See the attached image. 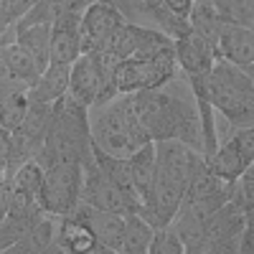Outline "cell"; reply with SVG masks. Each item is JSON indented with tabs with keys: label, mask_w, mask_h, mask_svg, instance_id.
<instances>
[{
	"label": "cell",
	"mask_w": 254,
	"mask_h": 254,
	"mask_svg": "<svg viewBox=\"0 0 254 254\" xmlns=\"http://www.w3.org/2000/svg\"><path fill=\"white\" fill-rule=\"evenodd\" d=\"M132 107L140 125L147 130L150 140H168L178 137L186 145L203 150V132L198 110H193L186 99L160 89H142L130 94Z\"/></svg>",
	"instance_id": "cell-1"
},
{
	"label": "cell",
	"mask_w": 254,
	"mask_h": 254,
	"mask_svg": "<svg viewBox=\"0 0 254 254\" xmlns=\"http://www.w3.org/2000/svg\"><path fill=\"white\" fill-rule=\"evenodd\" d=\"M89 153H92L89 110L66 92L59 102H54V117L36 160L46 171L56 163H81Z\"/></svg>",
	"instance_id": "cell-2"
},
{
	"label": "cell",
	"mask_w": 254,
	"mask_h": 254,
	"mask_svg": "<svg viewBox=\"0 0 254 254\" xmlns=\"http://www.w3.org/2000/svg\"><path fill=\"white\" fill-rule=\"evenodd\" d=\"M97 110L99 115L92 125V140L104 153L117 158H130L137 147L150 142V135L135 115L130 94H120Z\"/></svg>",
	"instance_id": "cell-3"
},
{
	"label": "cell",
	"mask_w": 254,
	"mask_h": 254,
	"mask_svg": "<svg viewBox=\"0 0 254 254\" xmlns=\"http://www.w3.org/2000/svg\"><path fill=\"white\" fill-rule=\"evenodd\" d=\"M208 99L231 125H254V81L247 69L221 56H216V64L208 74Z\"/></svg>",
	"instance_id": "cell-4"
},
{
	"label": "cell",
	"mask_w": 254,
	"mask_h": 254,
	"mask_svg": "<svg viewBox=\"0 0 254 254\" xmlns=\"http://www.w3.org/2000/svg\"><path fill=\"white\" fill-rule=\"evenodd\" d=\"M81 188H84L81 163H56V165L46 168L38 203L46 214H51L56 219L74 214V208L81 203Z\"/></svg>",
	"instance_id": "cell-5"
},
{
	"label": "cell",
	"mask_w": 254,
	"mask_h": 254,
	"mask_svg": "<svg viewBox=\"0 0 254 254\" xmlns=\"http://www.w3.org/2000/svg\"><path fill=\"white\" fill-rule=\"evenodd\" d=\"M247 229L244 219V206L239 201H226L219 211L208 216L206 221V242L201 254H226V252H239V239Z\"/></svg>",
	"instance_id": "cell-6"
},
{
	"label": "cell",
	"mask_w": 254,
	"mask_h": 254,
	"mask_svg": "<svg viewBox=\"0 0 254 254\" xmlns=\"http://www.w3.org/2000/svg\"><path fill=\"white\" fill-rule=\"evenodd\" d=\"M84 168V188H81V201L89 203L102 211H115V214H140V208L127 198L122 190L99 171V165L94 163V155L89 153L81 160Z\"/></svg>",
	"instance_id": "cell-7"
},
{
	"label": "cell",
	"mask_w": 254,
	"mask_h": 254,
	"mask_svg": "<svg viewBox=\"0 0 254 254\" xmlns=\"http://www.w3.org/2000/svg\"><path fill=\"white\" fill-rule=\"evenodd\" d=\"M155 153H158V176L176 183V186H181L183 190H186L190 176L206 163L201 150L186 145L178 137L155 140Z\"/></svg>",
	"instance_id": "cell-8"
},
{
	"label": "cell",
	"mask_w": 254,
	"mask_h": 254,
	"mask_svg": "<svg viewBox=\"0 0 254 254\" xmlns=\"http://www.w3.org/2000/svg\"><path fill=\"white\" fill-rule=\"evenodd\" d=\"M125 23L120 8L110 3H89L81 18V54H97L110 46V38Z\"/></svg>",
	"instance_id": "cell-9"
},
{
	"label": "cell",
	"mask_w": 254,
	"mask_h": 254,
	"mask_svg": "<svg viewBox=\"0 0 254 254\" xmlns=\"http://www.w3.org/2000/svg\"><path fill=\"white\" fill-rule=\"evenodd\" d=\"M74 214L81 216L84 221L89 224V229L94 231V237L99 242V252H115L122 254V237H125V214H115V211H102L94 208L89 203H79L74 208Z\"/></svg>",
	"instance_id": "cell-10"
},
{
	"label": "cell",
	"mask_w": 254,
	"mask_h": 254,
	"mask_svg": "<svg viewBox=\"0 0 254 254\" xmlns=\"http://www.w3.org/2000/svg\"><path fill=\"white\" fill-rule=\"evenodd\" d=\"M176 59L181 71H186V76H208L211 69L216 64V49L208 44L203 36H198L196 31H190L183 38H176Z\"/></svg>",
	"instance_id": "cell-11"
},
{
	"label": "cell",
	"mask_w": 254,
	"mask_h": 254,
	"mask_svg": "<svg viewBox=\"0 0 254 254\" xmlns=\"http://www.w3.org/2000/svg\"><path fill=\"white\" fill-rule=\"evenodd\" d=\"M165 79L150 59H122L115 71V87L120 94H135L142 89H160Z\"/></svg>",
	"instance_id": "cell-12"
},
{
	"label": "cell",
	"mask_w": 254,
	"mask_h": 254,
	"mask_svg": "<svg viewBox=\"0 0 254 254\" xmlns=\"http://www.w3.org/2000/svg\"><path fill=\"white\" fill-rule=\"evenodd\" d=\"M183 198H186V190L181 186H176V183H171V181H165V178L158 176L155 188H153V196H150V201L142 206L140 216H145L155 229L158 226H168L176 219Z\"/></svg>",
	"instance_id": "cell-13"
},
{
	"label": "cell",
	"mask_w": 254,
	"mask_h": 254,
	"mask_svg": "<svg viewBox=\"0 0 254 254\" xmlns=\"http://www.w3.org/2000/svg\"><path fill=\"white\" fill-rule=\"evenodd\" d=\"M216 54L237 66L247 69L254 64V28L242 26V23H224Z\"/></svg>",
	"instance_id": "cell-14"
},
{
	"label": "cell",
	"mask_w": 254,
	"mask_h": 254,
	"mask_svg": "<svg viewBox=\"0 0 254 254\" xmlns=\"http://www.w3.org/2000/svg\"><path fill=\"white\" fill-rule=\"evenodd\" d=\"M56 249L69 252V254H92V252H99V242L81 216L66 214V216H59Z\"/></svg>",
	"instance_id": "cell-15"
},
{
	"label": "cell",
	"mask_w": 254,
	"mask_h": 254,
	"mask_svg": "<svg viewBox=\"0 0 254 254\" xmlns=\"http://www.w3.org/2000/svg\"><path fill=\"white\" fill-rule=\"evenodd\" d=\"M99 89H102V81H99V69H97V61L92 54H81L74 64H71V76H69V94L84 104L87 110H92L97 99H99Z\"/></svg>",
	"instance_id": "cell-16"
},
{
	"label": "cell",
	"mask_w": 254,
	"mask_h": 254,
	"mask_svg": "<svg viewBox=\"0 0 254 254\" xmlns=\"http://www.w3.org/2000/svg\"><path fill=\"white\" fill-rule=\"evenodd\" d=\"M92 155H94V163L99 165V171L107 176V178L122 190V193L142 211V198H140L137 188H135L132 171H130V158H117V155L104 153L99 145H94V140H92Z\"/></svg>",
	"instance_id": "cell-17"
},
{
	"label": "cell",
	"mask_w": 254,
	"mask_h": 254,
	"mask_svg": "<svg viewBox=\"0 0 254 254\" xmlns=\"http://www.w3.org/2000/svg\"><path fill=\"white\" fill-rule=\"evenodd\" d=\"M130 171H132V181H135V188L142 198V206L150 201L153 196V188H155V181H158V153H155V140L145 142L142 147L130 155Z\"/></svg>",
	"instance_id": "cell-18"
},
{
	"label": "cell",
	"mask_w": 254,
	"mask_h": 254,
	"mask_svg": "<svg viewBox=\"0 0 254 254\" xmlns=\"http://www.w3.org/2000/svg\"><path fill=\"white\" fill-rule=\"evenodd\" d=\"M69 76H71V64H49L36 79V84L28 89L31 99L54 104L69 92Z\"/></svg>",
	"instance_id": "cell-19"
},
{
	"label": "cell",
	"mask_w": 254,
	"mask_h": 254,
	"mask_svg": "<svg viewBox=\"0 0 254 254\" xmlns=\"http://www.w3.org/2000/svg\"><path fill=\"white\" fill-rule=\"evenodd\" d=\"M171 226L181 237V242L186 247V254H201L203 242H206V219H201L186 203H181V208H178L176 219L171 221Z\"/></svg>",
	"instance_id": "cell-20"
},
{
	"label": "cell",
	"mask_w": 254,
	"mask_h": 254,
	"mask_svg": "<svg viewBox=\"0 0 254 254\" xmlns=\"http://www.w3.org/2000/svg\"><path fill=\"white\" fill-rule=\"evenodd\" d=\"M56 226H59V221H54L51 214H46L31 229V234L26 239L15 242L8 249V254H23V252H28V254H46V252H59L56 249Z\"/></svg>",
	"instance_id": "cell-21"
},
{
	"label": "cell",
	"mask_w": 254,
	"mask_h": 254,
	"mask_svg": "<svg viewBox=\"0 0 254 254\" xmlns=\"http://www.w3.org/2000/svg\"><path fill=\"white\" fill-rule=\"evenodd\" d=\"M206 163H208L211 171H214L221 181H226V183H234V181L247 171V163H244V158H242V153H239V145H237L234 137L226 140V142H221V145L216 147V153L211 155Z\"/></svg>",
	"instance_id": "cell-22"
},
{
	"label": "cell",
	"mask_w": 254,
	"mask_h": 254,
	"mask_svg": "<svg viewBox=\"0 0 254 254\" xmlns=\"http://www.w3.org/2000/svg\"><path fill=\"white\" fill-rule=\"evenodd\" d=\"M13 31H15V28H13ZM15 41L38 61L41 69H46L49 64H51V26L36 23V26L18 28V31H15Z\"/></svg>",
	"instance_id": "cell-23"
},
{
	"label": "cell",
	"mask_w": 254,
	"mask_h": 254,
	"mask_svg": "<svg viewBox=\"0 0 254 254\" xmlns=\"http://www.w3.org/2000/svg\"><path fill=\"white\" fill-rule=\"evenodd\" d=\"M155 234V226L140 214H127L125 219V237H122V254H147Z\"/></svg>",
	"instance_id": "cell-24"
},
{
	"label": "cell",
	"mask_w": 254,
	"mask_h": 254,
	"mask_svg": "<svg viewBox=\"0 0 254 254\" xmlns=\"http://www.w3.org/2000/svg\"><path fill=\"white\" fill-rule=\"evenodd\" d=\"M188 20H190V28H193L198 36H203L208 44L216 49L219 36H221V28H224L226 20L216 13L214 3H203V0H196V5H193V10H190Z\"/></svg>",
	"instance_id": "cell-25"
},
{
	"label": "cell",
	"mask_w": 254,
	"mask_h": 254,
	"mask_svg": "<svg viewBox=\"0 0 254 254\" xmlns=\"http://www.w3.org/2000/svg\"><path fill=\"white\" fill-rule=\"evenodd\" d=\"M3 51H5V59H8V66H10V71H13V79H18V81H23V84H28V87H33L36 84V79L41 76V69L38 66V61L18 44V41L13 38L8 46H3Z\"/></svg>",
	"instance_id": "cell-26"
},
{
	"label": "cell",
	"mask_w": 254,
	"mask_h": 254,
	"mask_svg": "<svg viewBox=\"0 0 254 254\" xmlns=\"http://www.w3.org/2000/svg\"><path fill=\"white\" fill-rule=\"evenodd\" d=\"M31 97V94H28ZM51 117H54V104H46V102H38V99H31L28 104V112H26V120L18 130L28 132L31 137L36 140H46V132H49V125H51Z\"/></svg>",
	"instance_id": "cell-27"
},
{
	"label": "cell",
	"mask_w": 254,
	"mask_h": 254,
	"mask_svg": "<svg viewBox=\"0 0 254 254\" xmlns=\"http://www.w3.org/2000/svg\"><path fill=\"white\" fill-rule=\"evenodd\" d=\"M69 3V0H66ZM66 3L64 0H36L33 8L13 23V28H26V26H36V23H46V26H54L56 23V18L66 10Z\"/></svg>",
	"instance_id": "cell-28"
},
{
	"label": "cell",
	"mask_w": 254,
	"mask_h": 254,
	"mask_svg": "<svg viewBox=\"0 0 254 254\" xmlns=\"http://www.w3.org/2000/svg\"><path fill=\"white\" fill-rule=\"evenodd\" d=\"M226 181H221L214 171L208 168V163H203L198 171L190 176L188 186H186V201H201L206 196H211L214 190H219Z\"/></svg>",
	"instance_id": "cell-29"
},
{
	"label": "cell",
	"mask_w": 254,
	"mask_h": 254,
	"mask_svg": "<svg viewBox=\"0 0 254 254\" xmlns=\"http://www.w3.org/2000/svg\"><path fill=\"white\" fill-rule=\"evenodd\" d=\"M31 89V87H28ZM28 89L23 92H15L3 107H0V125L5 127V130L15 132L20 125L26 120V112H28V104H31V97H28Z\"/></svg>",
	"instance_id": "cell-30"
},
{
	"label": "cell",
	"mask_w": 254,
	"mask_h": 254,
	"mask_svg": "<svg viewBox=\"0 0 254 254\" xmlns=\"http://www.w3.org/2000/svg\"><path fill=\"white\" fill-rule=\"evenodd\" d=\"M44 176H46V171L38 165V160H26L23 165L15 168V173L10 176V181H13L15 188L28 190V193H33L38 198L41 186H44Z\"/></svg>",
	"instance_id": "cell-31"
},
{
	"label": "cell",
	"mask_w": 254,
	"mask_h": 254,
	"mask_svg": "<svg viewBox=\"0 0 254 254\" xmlns=\"http://www.w3.org/2000/svg\"><path fill=\"white\" fill-rule=\"evenodd\" d=\"M147 254H186V247H183L181 237L176 234V229L168 224V226H158L155 229Z\"/></svg>",
	"instance_id": "cell-32"
},
{
	"label": "cell",
	"mask_w": 254,
	"mask_h": 254,
	"mask_svg": "<svg viewBox=\"0 0 254 254\" xmlns=\"http://www.w3.org/2000/svg\"><path fill=\"white\" fill-rule=\"evenodd\" d=\"M112 54H117L120 59H132L137 51V38H135V23L125 20V23L115 31V36L110 38V46Z\"/></svg>",
	"instance_id": "cell-33"
},
{
	"label": "cell",
	"mask_w": 254,
	"mask_h": 254,
	"mask_svg": "<svg viewBox=\"0 0 254 254\" xmlns=\"http://www.w3.org/2000/svg\"><path fill=\"white\" fill-rule=\"evenodd\" d=\"M237 145H239V153L247 163V168L254 163V125H247V127H239L237 135H234Z\"/></svg>",
	"instance_id": "cell-34"
},
{
	"label": "cell",
	"mask_w": 254,
	"mask_h": 254,
	"mask_svg": "<svg viewBox=\"0 0 254 254\" xmlns=\"http://www.w3.org/2000/svg\"><path fill=\"white\" fill-rule=\"evenodd\" d=\"M10 158H13V132L0 125V168H5V173L10 168Z\"/></svg>",
	"instance_id": "cell-35"
},
{
	"label": "cell",
	"mask_w": 254,
	"mask_h": 254,
	"mask_svg": "<svg viewBox=\"0 0 254 254\" xmlns=\"http://www.w3.org/2000/svg\"><path fill=\"white\" fill-rule=\"evenodd\" d=\"M3 3H5V13L10 18V23H15V20H20L33 8L36 0H3Z\"/></svg>",
	"instance_id": "cell-36"
},
{
	"label": "cell",
	"mask_w": 254,
	"mask_h": 254,
	"mask_svg": "<svg viewBox=\"0 0 254 254\" xmlns=\"http://www.w3.org/2000/svg\"><path fill=\"white\" fill-rule=\"evenodd\" d=\"M23 89H28V84H23V81H18V79H8V81H0V107L15 94V92H23Z\"/></svg>",
	"instance_id": "cell-37"
},
{
	"label": "cell",
	"mask_w": 254,
	"mask_h": 254,
	"mask_svg": "<svg viewBox=\"0 0 254 254\" xmlns=\"http://www.w3.org/2000/svg\"><path fill=\"white\" fill-rule=\"evenodd\" d=\"M165 3V8L168 10H173L176 15H190V10H193V5H196V0H163Z\"/></svg>",
	"instance_id": "cell-38"
},
{
	"label": "cell",
	"mask_w": 254,
	"mask_h": 254,
	"mask_svg": "<svg viewBox=\"0 0 254 254\" xmlns=\"http://www.w3.org/2000/svg\"><path fill=\"white\" fill-rule=\"evenodd\" d=\"M239 252L242 254H254V229L252 226L244 229V234L239 239Z\"/></svg>",
	"instance_id": "cell-39"
},
{
	"label": "cell",
	"mask_w": 254,
	"mask_h": 254,
	"mask_svg": "<svg viewBox=\"0 0 254 254\" xmlns=\"http://www.w3.org/2000/svg\"><path fill=\"white\" fill-rule=\"evenodd\" d=\"M8 79H13V71H10V66H8L5 51L0 49V81H8Z\"/></svg>",
	"instance_id": "cell-40"
},
{
	"label": "cell",
	"mask_w": 254,
	"mask_h": 254,
	"mask_svg": "<svg viewBox=\"0 0 254 254\" xmlns=\"http://www.w3.org/2000/svg\"><path fill=\"white\" fill-rule=\"evenodd\" d=\"M10 26H13V23H10V18H8V13H5V3L0 0V36H3Z\"/></svg>",
	"instance_id": "cell-41"
},
{
	"label": "cell",
	"mask_w": 254,
	"mask_h": 254,
	"mask_svg": "<svg viewBox=\"0 0 254 254\" xmlns=\"http://www.w3.org/2000/svg\"><path fill=\"white\" fill-rule=\"evenodd\" d=\"M244 219H247V226L254 229V203H247L244 206Z\"/></svg>",
	"instance_id": "cell-42"
},
{
	"label": "cell",
	"mask_w": 254,
	"mask_h": 254,
	"mask_svg": "<svg viewBox=\"0 0 254 254\" xmlns=\"http://www.w3.org/2000/svg\"><path fill=\"white\" fill-rule=\"evenodd\" d=\"M249 3V28H254V0H247Z\"/></svg>",
	"instance_id": "cell-43"
},
{
	"label": "cell",
	"mask_w": 254,
	"mask_h": 254,
	"mask_svg": "<svg viewBox=\"0 0 254 254\" xmlns=\"http://www.w3.org/2000/svg\"><path fill=\"white\" fill-rule=\"evenodd\" d=\"M5 178H8V173H5V168H0V183H3Z\"/></svg>",
	"instance_id": "cell-44"
},
{
	"label": "cell",
	"mask_w": 254,
	"mask_h": 254,
	"mask_svg": "<svg viewBox=\"0 0 254 254\" xmlns=\"http://www.w3.org/2000/svg\"><path fill=\"white\" fill-rule=\"evenodd\" d=\"M64 3H66V0H64Z\"/></svg>",
	"instance_id": "cell-45"
}]
</instances>
